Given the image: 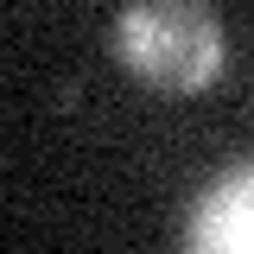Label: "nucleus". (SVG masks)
I'll use <instances>...</instances> for the list:
<instances>
[{
  "instance_id": "f257e3e1",
  "label": "nucleus",
  "mask_w": 254,
  "mask_h": 254,
  "mask_svg": "<svg viewBox=\"0 0 254 254\" xmlns=\"http://www.w3.org/2000/svg\"><path fill=\"white\" fill-rule=\"evenodd\" d=\"M222 19L210 0H127L115 19V64L159 95H197L222 76Z\"/></svg>"
},
{
  "instance_id": "f03ea898",
  "label": "nucleus",
  "mask_w": 254,
  "mask_h": 254,
  "mask_svg": "<svg viewBox=\"0 0 254 254\" xmlns=\"http://www.w3.org/2000/svg\"><path fill=\"white\" fill-rule=\"evenodd\" d=\"M254 242V172L235 165L190 203L185 216V248L197 254H248Z\"/></svg>"
}]
</instances>
